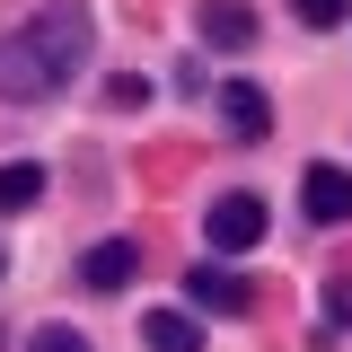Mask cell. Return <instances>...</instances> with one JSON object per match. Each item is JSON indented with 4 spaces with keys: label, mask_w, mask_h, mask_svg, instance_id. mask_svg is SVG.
<instances>
[{
    "label": "cell",
    "mask_w": 352,
    "mask_h": 352,
    "mask_svg": "<svg viewBox=\"0 0 352 352\" xmlns=\"http://www.w3.org/2000/svg\"><path fill=\"white\" fill-rule=\"evenodd\" d=\"M141 344L150 352H203V317L194 308H150L141 317Z\"/></svg>",
    "instance_id": "ba28073f"
},
{
    "label": "cell",
    "mask_w": 352,
    "mask_h": 352,
    "mask_svg": "<svg viewBox=\"0 0 352 352\" xmlns=\"http://www.w3.org/2000/svg\"><path fill=\"white\" fill-rule=\"evenodd\" d=\"M132 273H141V247H132V238H106V247L80 256V291H124Z\"/></svg>",
    "instance_id": "8992f818"
},
{
    "label": "cell",
    "mask_w": 352,
    "mask_h": 352,
    "mask_svg": "<svg viewBox=\"0 0 352 352\" xmlns=\"http://www.w3.org/2000/svg\"><path fill=\"white\" fill-rule=\"evenodd\" d=\"M44 203V168L36 159H9V168H0V212H36Z\"/></svg>",
    "instance_id": "9c48e42d"
},
{
    "label": "cell",
    "mask_w": 352,
    "mask_h": 352,
    "mask_svg": "<svg viewBox=\"0 0 352 352\" xmlns=\"http://www.w3.org/2000/svg\"><path fill=\"white\" fill-rule=\"evenodd\" d=\"M335 317H352V273H344V282H335Z\"/></svg>",
    "instance_id": "7c38bea8"
},
{
    "label": "cell",
    "mask_w": 352,
    "mask_h": 352,
    "mask_svg": "<svg viewBox=\"0 0 352 352\" xmlns=\"http://www.w3.org/2000/svg\"><path fill=\"white\" fill-rule=\"evenodd\" d=\"M194 27H203V44L238 53V44H256V9H247V0H203V9H194Z\"/></svg>",
    "instance_id": "52a82bcc"
},
{
    "label": "cell",
    "mask_w": 352,
    "mask_h": 352,
    "mask_svg": "<svg viewBox=\"0 0 352 352\" xmlns=\"http://www.w3.org/2000/svg\"><path fill=\"white\" fill-rule=\"evenodd\" d=\"M300 212H308V229H344V220H352V168L308 159V168H300Z\"/></svg>",
    "instance_id": "3957f363"
},
{
    "label": "cell",
    "mask_w": 352,
    "mask_h": 352,
    "mask_svg": "<svg viewBox=\"0 0 352 352\" xmlns=\"http://www.w3.org/2000/svg\"><path fill=\"white\" fill-rule=\"evenodd\" d=\"M203 247H212V256L264 247V194H220L212 212H203Z\"/></svg>",
    "instance_id": "7a4b0ae2"
},
{
    "label": "cell",
    "mask_w": 352,
    "mask_h": 352,
    "mask_svg": "<svg viewBox=\"0 0 352 352\" xmlns=\"http://www.w3.org/2000/svg\"><path fill=\"white\" fill-rule=\"evenodd\" d=\"M291 9H300V27H317V36H326V27H344V18H352V0H291Z\"/></svg>",
    "instance_id": "30bf717a"
},
{
    "label": "cell",
    "mask_w": 352,
    "mask_h": 352,
    "mask_svg": "<svg viewBox=\"0 0 352 352\" xmlns=\"http://www.w3.org/2000/svg\"><path fill=\"white\" fill-rule=\"evenodd\" d=\"M185 300L203 308V317H247V282L220 273V264H194V273H185Z\"/></svg>",
    "instance_id": "5b68a950"
},
{
    "label": "cell",
    "mask_w": 352,
    "mask_h": 352,
    "mask_svg": "<svg viewBox=\"0 0 352 352\" xmlns=\"http://www.w3.org/2000/svg\"><path fill=\"white\" fill-rule=\"evenodd\" d=\"M212 97H220V124L238 132V141H264V132H273V97H264L256 80H220Z\"/></svg>",
    "instance_id": "277c9868"
},
{
    "label": "cell",
    "mask_w": 352,
    "mask_h": 352,
    "mask_svg": "<svg viewBox=\"0 0 352 352\" xmlns=\"http://www.w3.org/2000/svg\"><path fill=\"white\" fill-rule=\"evenodd\" d=\"M88 44H97V27H88L80 0H36L27 18L0 27V97H9V106L62 97V88L88 71Z\"/></svg>",
    "instance_id": "6da1fadb"
},
{
    "label": "cell",
    "mask_w": 352,
    "mask_h": 352,
    "mask_svg": "<svg viewBox=\"0 0 352 352\" xmlns=\"http://www.w3.org/2000/svg\"><path fill=\"white\" fill-rule=\"evenodd\" d=\"M0 273H9V264H0Z\"/></svg>",
    "instance_id": "4fadbf2b"
},
{
    "label": "cell",
    "mask_w": 352,
    "mask_h": 352,
    "mask_svg": "<svg viewBox=\"0 0 352 352\" xmlns=\"http://www.w3.org/2000/svg\"><path fill=\"white\" fill-rule=\"evenodd\" d=\"M27 352H88V335H80V326H36Z\"/></svg>",
    "instance_id": "8fae6325"
}]
</instances>
